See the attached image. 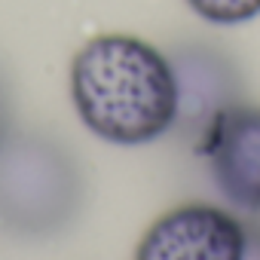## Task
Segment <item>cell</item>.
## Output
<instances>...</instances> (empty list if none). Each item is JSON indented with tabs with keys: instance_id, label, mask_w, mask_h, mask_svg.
Segmentation results:
<instances>
[{
	"instance_id": "6da1fadb",
	"label": "cell",
	"mask_w": 260,
	"mask_h": 260,
	"mask_svg": "<svg viewBox=\"0 0 260 260\" xmlns=\"http://www.w3.org/2000/svg\"><path fill=\"white\" fill-rule=\"evenodd\" d=\"M71 98L92 135L122 147L162 138L181 110L172 61L128 34L95 37L74 55Z\"/></svg>"
},
{
	"instance_id": "7a4b0ae2",
	"label": "cell",
	"mask_w": 260,
	"mask_h": 260,
	"mask_svg": "<svg viewBox=\"0 0 260 260\" xmlns=\"http://www.w3.org/2000/svg\"><path fill=\"white\" fill-rule=\"evenodd\" d=\"M135 260H245V230L230 211L181 205L144 233Z\"/></svg>"
},
{
	"instance_id": "3957f363",
	"label": "cell",
	"mask_w": 260,
	"mask_h": 260,
	"mask_svg": "<svg viewBox=\"0 0 260 260\" xmlns=\"http://www.w3.org/2000/svg\"><path fill=\"white\" fill-rule=\"evenodd\" d=\"M202 153L217 190L245 211H260V110L226 107L208 122Z\"/></svg>"
},
{
	"instance_id": "277c9868",
	"label": "cell",
	"mask_w": 260,
	"mask_h": 260,
	"mask_svg": "<svg viewBox=\"0 0 260 260\" xmlns=\"http://www.w3.org/2000/svg\"><path fill=\"white\" fill-rule=\"evenodd\" d=\"M187 7L211 25H242L260 16V0H187Z\"/></svg>"
},
{
	"instance_id": "5b68a950",
	"label": "cell",
	"mask_w": 260,
	"mask_h": 260,
	"mask_svg": "<svg viewBox=\"0 0 260 260\" xmlns=\"http://www.w3.org/2000/svg\"><path fill=\"white\" fill-rule=\"evenodd\" d=\"M0 116H4V113H0Z\"/></svg>"
}]
</instances>
